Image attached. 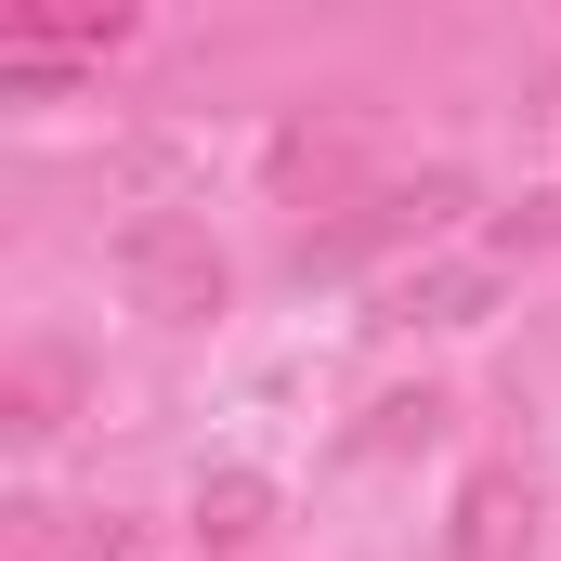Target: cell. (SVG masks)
I'll return each instance as SVG.
<instances>
[{
	"label": "cell",
	"instance_id": "2",
	"mask_svg": "<svg viewBox=\"0 0 561 561\" xmlns=\"http://www.w3.org/2000/svg\"><path fill=\"white\" fill-rule=\"evenodd\" d=\"M444 549H457V561H523V549H536V483H523V470H470Z\"/></svg>",
	"mask_w": 561,
	"mask_h": 561
},
{
	"label": "cell",
	"instance_id": "4",
	"mask_svg": "<svg viewBox=\"0 0 561 561\" xmlns=\"http://www.w3.org/2000/svg\"><path fill=\"white\" fill-rule=\"evenodd\" d=\"M66 392H79V366H66V353H26V366H13V392H0V431H13V444L66 431Z\"/></svg>",
	"mask_w": 561,
	"mask_h": 561
},
{
	"label": "cell",
	"instance_id": "5",
	"mask_svg": "<svg viewBox=\"0 0 561 561\" xmlns=\"http://www.w3.org/2000/svg\"><path fill=\"white\" fill-rule=\"evenodd\" d=\"M262 523H275V483H262V470H222V483H196V536H209V549H249Z\"/></svg>",
	"mask_w": 561,
	"mask_h": 561
},
{
	"label": "cell",
	"instance_id": "1",
	"mask_svg": "<svg viewBox=\"0 0 561 561\" xmlns=\"http://www.w3.org/2000/svg\"><path fill=\"white\" fill-rule=\"evenodd\" d=\"M105 262H118V287H131V313H157V327H209V313L236 300V262H222L209 222H183V209H131Z\"/></svg>",
	"mask_w": 561,
	"mask_h": 561
},
{
	"label": "cell",
	"instance_id": "6",
	"mask_svg": "<svg viewBox=\"0 0 561 561\" xmlns=\"http://www.w3.org/2000/svg\"><path fill=\"white\" fill-rule=\"evenodd\" d=\"M496 249H561V183L523 196V209H496Z\"/></svg>",
	"mask_w": 561,
	"mask_h": 561
},
{
	"label": "cell",
	"instance_id": "3",
	"mask_svg": "<svg viewBox=\"0 0 561 561\" xmlns=\"http://www.w3.org/2000/svg\"><path fill=\"white\" fill-rule=\"evenodd\" d=\"M13 561H131L118 510H13Z\"/></svg>",
	"mask_w": 561,
	"mask_h": 561
}]
</instances>
